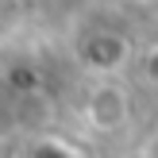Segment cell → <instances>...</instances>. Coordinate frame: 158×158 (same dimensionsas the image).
<instances>
[{
  "label": "cell",
  "mask_w": 158,
  "mask_h": 158,
  "mask_svg": "<svg viewBox=\"0 0 158 158\" xmlns=\"http://www.w3.org/2000/svg\"><path fill=\"white\" fill-rule=\"evenodd\" d=\"M89 112H93V120H97L100 127H116V123L123 120V112H127V104H123V93H120V89H100L97 97H93Z\"/></svg>",
  "instance_id": "cell-1"
},
{
  "label": "cell",
  "mask_w": 158,
  "mask_h": 158,
  "mask_svg": "<svg viewBox=\"0 0 158 158\" xmlns=\"http://www.w3.org/2000/svg\"><path fill=\"white\" fill-rule=\"evenodd\" d=\"M147 69H151V73H147V77H151V81H158V50L151 54V58H147Z\"/></svg>",
  "instance_id": "cell-2"
}]
</instances>
